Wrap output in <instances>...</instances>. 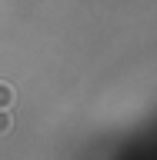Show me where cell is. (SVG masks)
<instances>
[{
    "mask_svg": "<svg viewBox=\"0 0 157 160\" xmlns=\"http://www.w3.org/2000/svg\"><path fill=\"white\" fill-rule=\"evenodd\" d=\"M13 103V87L10 83H0V110H7Z\"/></svg>",
    "mask_w": 157,
    "mask_h": 160,
    "instance_id": "obj_1",
    "label": "cell"
},
{
    "mask_svg": "<svg viewBox=\"0 0 157 160\" xmlns=\"http://www.w3.org/2000/svg\"><path fill=\"white\" fill-rule=\"evenodd\" d=\"M10 130V117H7V110H0V137Z\"/></svg>",
    "mask_w": 157,
    "mask_h": 160,
    "instance_id": "obj_2",
    "label": "cell"
}]
</instances>
